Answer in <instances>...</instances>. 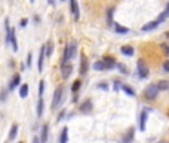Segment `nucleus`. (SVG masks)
<instances>
[{"instance_id":"1","label":"nucleus","mask_w":169,"mask_h":143,"mask_svg":"<svg viewBox=\"0 0 169 143\" xmlns=\"http://www.w3.org/2000/svg\"><path fill=\"white\" fill-rule=\"evenodd\" d=\"M77 54V41H70L65 45V49H64V54H62V60L61 64H65V63H70V60H73Z\"/></svg>"},{"instance_id":"2","label":"nucleus","mask_w":169,"mask_h":143,"mask_svg":"<svg viewBox=\"0 0 169 143\" xmlns=\"http://www.w3.org/2000/svg\"><path fill=\"white\" fill-rule=\"evenodd\" d=\"M62 102H64V85H60V87H56L54 93V98H52V104H51L52 110L56 112V109L61 107Z\"/></svg>"},{"instance_id":"3","label":"nucleus","mask_w":169,"mask_h":143,"mask_svg":"<svg viewBox=\"0 0 169 143\" xmlns=\"http://www.w3.org/2000/svg\"><path fill=\"white\" fill-rule=\"evenodd\" d=\"M5 42H6V45H11V48H12L14 52H18V41H16V33H15L14 27H12V30L6 34Z\"/></svg>"},{"instance_id":"4","label":"nucleus","mask_w":169,"mask_h":143,"mask_svg":"<svg viewBox=\"0 0 169 143\" xmlns=\"http://www.w3.org/2000/svg\"><path fill=\"white\" fill-rule=\"evenodd\" d=\"M159 87L157 85H154V83H151V85H149L147 88L144 89V97L147 98V100H154L156 97H157V94H159Z\"/></svg>"},{"instance_id":"5","label":"nucleus","mask_w":169,"mask_h":143,"mask_svg":"<svg viewBox=\"0 0 169 143\" xmlns=\"http://www.w3.org/2000/svg\"><path fill=\"white\" fill-rule=\"evenodd\" d=\"M136 69H138V76H140V79H145V78L149 76V67L145 66L144 60H138Z\"/></svg>"},{"instance_id":"6","label":"nucleus","mask_w":169,"mask_h":143,"mask_svg":"<svg viewBox=\"0 0 169 143\" xmlns=\"http://www.w3.org/2000/svg\"><path fill=\"white\" fill-rule=\"evenodd\" d=\"M79 110H80L82 113H91L92 110H94V103L91 98H86V100H83L80 103V106H79Z\"/></svg>"},{"instance_id":"7","label":"nucleus","mask_w":169,"mask_h":143,"mask_svg":"<svg viewBox=\"0 0 169 143\" xmlns=\"http://www.w3.org/2000/svg\"><path fill=\"white\" fill-rule=\"evenodd\" d=\"M89 70V61L88 58H86V55H80V66H79V73H80V76H85L86 73H88Z\"/></svg>"},{"instance_id":"8","label":"nucleus","mask_w":169,"mask_h":143,"mask_svg":"<svg viewBox=\"0 0 169 143\" xmlns=\"http://www.w3.org/2000/svg\"><path fill=\"white\" fill-rule=\"evenodd\" d=\"M45 57H46V45L40 48V54H39V60H37V70L39 73L43 72V63H45Z\"/></svg>"},{"instance_id":"9","label":"nucleus","mask_w":169,"mask_h":143,"mask_svg":"<svg viewBox=\"0 0 169 143\" xmlns=\"http://www.w3.org/2000/svg\"><path fill=\"white\" fill-rule=\"evenodd\" d=\"M70 2V12L73 15V18L76 21L79 20V17H80V11H79V5H77V0H68Z\"/></svg>"},{"instance_id":"10","label":"nucleus","mask_w":169,"mask_h":143,"mask_svg":"<svg viewBox=\"0 0 169 143\" xmlns=\"http://www.w3.org/2000/svg\"><path fill=\"white\" fill-rule=\"evenodd\" d=\"M71 73H73V66H71L70 63L61 64V78L62 79H68Z\"/></svg>"},{"instance_id":"11","label":"nucleus","mask_w":169,"mask_h":143,"mask_svg":"<svg viewBox=\"0 0 169 143\" xmlns=\"http://www.w3.org/2000/svg\"><path fill=\"white\" fill-rule=\"evenodd\" d=\"M147 118H149V112H147L145 109L141 110V113H140V119H138V124H140V130H141V131H145Z\"/></svg>"},{"instance_id":"12","label":"nucleus","mask_w":169,"mask_h":143,"mask_svg":"<svg viewBox=\"0 0 169 143\" xmlns=\"http://www.w3.org/2000/svg\"><path fill=\"white\" fill-rule=\"evenodd\" d=\"M20 85H21V75L20 73H15V75L12 76L11 82H9L7 88H9V91H12V89H15L16 87H20Z\"/></svg>"},{"instance_id":"13","label":"nucleus","mask_w":169,"mask_h":143,"mask_svg":"<svg viewBox=\"0 0 169 143\" xmlns=\"http://www.w3.org/2000/svg\"><path fill=\"white\" fill-rule=\"evenodd\" d=\"M47 139H49V125L43 124L40 127V143H47Z\"/></svg>"},{"instance_id":"14","label":"nucleus","mask_w":169,"mask_h":143,"mask_svg":"<svg viewBox=\"0 0 169 143\" xmlns=\"http://www.w3.org/2000/svg\"><path fill=\"white\" fill-rule=\"evenodd\" d=\"M102 61H104V66H105V70H111V69H114L117 66V61L113 57H104Z\"/></svg>"},{"instance_id":"15","label":"nucleus","mask_w":169,"mask_h":143,"mask_svg":"<svg viewBox=\"0 0 169 143\" xmlns=\"http://www.w3.org/2000/svg\"><path fill=\"white\" fill-rule=\"evenodd\" d=\"M18 130H20L18 124H12V127H11V130H9V136H7V139H9V140H15L16 136H18Z\"/></svg>"},{"instance_id":"16","label":"nucleus","mask_w":169,"mask_h":143,"mask_svg":"<svg viewBox=\"0 0 169 143\" xmlns=\"http://www.w3.org/2000/svg\"><path fill=\"white\" fill-rule=\"evenodd\" d=\"M43 110H45V102H43V97H39V102H37V109H36L37 118H42V115H43Z\"/></svg>"},{"instance_id":"17","label":"nucleus","mask_w":169,"mask_h":143,"mask_svg":"<svg viewBox=\"0 0 169 143\" xmlns=\"http://www.w3.org/2000/svg\"><path fill=\"white\" fill-rule=\"evenodd\" d=\"M134 136H135V130L134 128H129V131L123 136V139H122V142L123 143H131L132 140H134Z\"/></svg>"},{"instance_id":"18","label":"nucleus","mask_w":169,"mask_h":143,"mask_svg":"<svg viewBox=\"0 0 169 143\" xmlns=\"http://www.w3.org/2000/svg\"><path fill=\"white\" fill-rule=\"evenodd\" d=\"M157 26H159L157 20H156V21H150V22H147L145 26H142L141 30H142V31H151V30H154Z\"/></svg>"},{"instance_id":"19","label":"nucleus","mask_w":169,"mask_h":143,"mask_svg":"<svg viewBox=\"0 0 169 143\" xmlns=\"http://www.w3.org/2000/svg\"><path fill=\"white\" fill-rule=\"evenodd\" d=\"M58 143H68V128L67 127H64V128L61 130V134H60Z\"/></svg>"},{"instance_id":"20","label":"nucleus","mask_w":169,"mask_h":143,"mask_svg":"<svg viewBox=\"0 0 169 143\" xmlns=\"http://www.w3.org/2000/svg\"><path fill=\"white\" fill-rule=\"evenodd\" d=\"M169 18V3L166 5V7H165V11H163L162 14L159 15V18H157V22L160 24V22H163V21H166Z\"/></svg>"},{"instance_id":"21","label":"nucleus","mask_w":169,"mask_h":143,"mask_svg":"<svg viewBox=\"0 0 169 143\" xmlns=\"http://www.w3.org/2000/svg\"><path fill=\"white\" fill-rule=\"evenodd\" d=\"M120 52L123 55H128V57H132V55L135 54V51H134V48L129 46V45H125V46L120 48Z\"/></svg>"},{"instance_id":"22","label":"nucleus","mask_w":169,"mask_h":143,"mask_svg":"<svg viewBox=\"0 0 169 143\" xmlns=\"http://www.w3.org/2000/svg\"><path fill=\"white\" fill-rule=\"evenodd\" d=\"M114 31L116 33H119V34H126V33H129V28L128 27H122L120 24H117V22H114Z\"/></svg>"},{"instance_id":"23","label":"nucleus","mask_w":169,"mask_h":143,"mask_svg":"<svg viewBox=\"0 0 169 143\" xmlns=\"http://www.w3.org/2000/svg\"><path fill=\"white\" fill-rule=\"evenodd\" d=\"M45 45H46V58H51V57H52V52H54V42L47 41Z\"/></svg>"},{"instance_id":"24","label":"nucleus","mask_w":169,"mask_h":143,"mask_svg":"<svg viewBox=\"0 0 169 143\" xmlns=\"http://www.w3.org/2000/svg\"><path fill=\"white\" fill-rule=\"evenodd\" d=\"M28 85L27 83H22L20 87V97L21 98H27V95H28Z\"/></svg>"},{"instance_id":"25","label":"nucleus","mask_w":169,"mask_h":143,"mask_svg":"<svg viewBox=\"0 0 169 143\" xmlns=\"http://www.w3.org/2000/svg\"><path fill=\"white\" fill-rule=\"evenodd\" d=\"M122 89H123V91H125V93H126V94L129 95V97H135V91H134V89L131 88L129 85H126V83H123Z\"/></svg>"},{"instance_id":"26","label":"nucleus","mask_w":169,"mask_h":143,"mask_svg":"<svg viewBox=\"0 0 169 143\" xmlns=\"http://www.w3.org/2000/svg\"><path fill=\"white\" fill-rule=\"evenodd\" d=\"M80 87H82V81H80V79H76V81L73 82V85H71V91L76 94V93L80 89Z\"/></svg>"},{"instance_id":"27","label":"nucleus","mask_w":169,"mask_h":143,"mask_svg":"<svg viewBox=\"0 0 169 143\" xmlns=\"http://www.w3.org/2000/svg\"><path fill=\"white\" fill-rule=\"evenodd\" d=\"M7 93H9V88H3L0 91V102L5 103L7 100Z\"/></svg>"},{"instance_id":"28","label":"nucleus","mask_w":169,"mask_h":143,"mask_svg":"<svg viewBox=\"0 0 169 143\" xmlns=\"http://www.w3.org/2000/svg\"><path fill=\"white\" fill-rule=\"evenodd\" d=\"M92 67H94L95 70H105V66H104V61H102V60L94 63V66H92Z\"/></svg>"},{"instance_id":"29","label":"nucleus","mask_w":169,"mask_h":143,"mask_svg":"<svg viewBox=\"0 0 169 143\" xmlns=\"http://www.w3.org/2000/svg\"><path fill=\"white\" fill-rule=\"evenodd\" d=\"M157 87H159V89H162V91H166V89H169V82L168 81H160L159 83H157Z\"/></svg>"},{"instance_id":"30","label":"nucleus","mask_w":169,"mask_h":143,"mask_svg":"<svg viewBox=\"0 0 169 143\" xmlns=\"http://www.w3.org/2000/svg\"><path fill=\"white\" fill-rule=\"evenodd\" d=\"M116 67L119 69V70H120V73H123V75H128V73H129V70L126 69V66L122 64V63H117V66H116Z\"/></svg>"},{"instance_id":"31","label":"nucleus","mask_w":169,"mask_h":143,"mask_svg":"<svg viewBox=\"0 0 169 143\" xmlns=\"http://www.w3.org/2000/svg\"><path fill=\"white\" fill-rule=\"evenodd\" d=\"M113 12H114V7H110L107 11V21L110 22V24H114L113 21H111V17H113Z\"/></svg>"},{"instance_id":"32","label":"nucleus","mask_w":169,"mask_h":143,"mask_svg":"<svg viewBox=\"0 0 169 143\" xmlns=\"http://www.w3.org/2000/svg\"><path fill=\"white\" fill-rule=\"evenodd\" d=\"M43 93H45V81L39 82V97H43Z\"/></svg>"},{"instance_id":"33","label":"nucleus","mask_w":169,"mask_h":143,"mask_svg":"<svg viewBox=\"0 0 169 143\" xmlns=\"http://www.w3.org/2000/svg\"><path fill=\"white\" fill-rule=\"evenodd\" d=\"M123 87V83L120 81H114V83H113V89H114L116 93H117V91H119V89L122 88Z\"/></svg>"},{"instance_id":"34","label":"nucleus","mask_w":169,"mask_h":143,"mask_svg":"<svg viewBox=\"0 0 169 143\" xmlns=\"http://www.w3.org/2000/svg\"><path fill=\"white\" fill-rule=\"evenodd\" d=\"M9 24H11V22H9V18H5V31H6V34L9 33V31H11V30H12V27H11V26H9Z\"/></svg>"},{"instance_id":"35","label":"nucleus","mask_w":169,"mask_h":143,"mask_svg":"<svg viewBox=\"0 0 169 143\" xmlns=\"http://www.w3.org/2000/svg\"><path fill=\"white\" fill-rule=\"evenodd\" d=\"M31 60H33V52H28L27 61H25V66H27V67H31Z\"/></svg>"},{"instance_id":"36","label":"nucleus","mask_w":169,"mask_h":143,"mask_svg":"<svg viewBox=\"0 0 169 143\" xmlns=\"http://www.w3.org/2000/svg\"><path fill=\"white\" fill-rule=\"evenodd\" d=\"M64 116H65V109H62L60 113H58V116H56V122H61L62 119H64Z\"/></svg>"},{"instance_id":"37","label":"nucleus","mask_w":169,"mask_h":143,"mask_svg":"<svg viewBox=\"0 0 169 143\" xmlns=\"http://www.w3.org/2000/svg\"><path fill=\"white\" fill-rule=\"evenodd\" d=\"M27 24H28V18H22V20L20 21V27H21V28L27 27Z\"/></svg>"},{"instance_id":"38","label":"nucleus","mask_w":169,"mask_h":143,"mask_svg":"<svg viewBox=\"0 0 169 143\" xmlns=\"http://www.w3.org/2000/svg\"><path fill=\"white\" fill-rule=\"evenodd\" d=\"M98 88H100V89H104V91H107V89H108V85L105 83V82H101V83H98Z\"/></svg>"},{"instance_id":"39","label":"nucleus","mask_w":169,"mask_h":143,"mask_svg":"<svg viewBox=\"0 0 169 143\" xmlns=\"http://www.w3.org/2000/svg\"><path fill=\"white\" fill-rule=\"evenodd\" d=\"M163 70H165V72H168V73H169V60H166V61L163 63Z\"/></svg>"},{"instance_id":"40","label":"nucleus","mask_w":169,"mask_h":143,"mask_svg":"<svg viewBox=\"0 0 169 143\" xmlns=\"http://www.w3.org/2000/svg\"><path fill=\"white\" fill-rule=\"evenodd\" d=\"M162 49H163V52L166 55H169V46L168 45H162Z\"/></svg>"},{"instance_id":"41","label":"nucleus","mask_w":169,"mask_h":143,"mask_svg":"<svg viewBox=\"0 0 169 143\" xmlns=\"http://www.w3.org/2000/svg\"><path fill=\"white\" fill-rule=\"evenodd\" d=\"M31 143H40V137H39V136H33V140H31Z\"/></svg>"},{"instance_id":"42","label":"nucleus","mask_w":169,"mask_h":143,"mask_svg":"<svg viewBox=\"0 0 169 143\" xmlns=\"http://www.w3.org/2000/svg\"><path fill=\"white\" fill-rule=\"evenodd\" d=\"M33 20L34 21H36V22H37V24H40V17H39V15H34V17H33Z\"/></svg>"},{"instance_id":"43","label":"nucleus","mask_w":169,"mask_h":143,"mask_svg":"<svg viewBox=\"0 0 169 143\" xmlns=\"http://www.w3.org/2000/svg\"><path fill=\"white\" fill-rule=\"evenodd\" d=\"M47 3L49 5H55V0H47Z\"/></svg>"},{"instance_id":"44","label":"nucleus","mask_w":169,"mask_h":143,"mask_svg":"<svg viewBox=\"0 0 169 143\" xmlns=\"http://www.w3.org/2000/svg\"><path fill=\"white\" fill-rule=\"evenodd\" d=\"M12 2H14V0H9V3H12Z\"/></svg>"},{"instance_id":"45","label":"nucleus","mask_w":169,"mask_h":143,"mask_svg":"<svg viewBox=\"0 0 169 143\" xmlns=\"http://www.w3.org/2000/svg\"><path fill=\"white\" fill-rule=\"evenodd\" d=\"M30 2H31V3H34V0H30Z\"/></svg>"},{"instance_id":"46","label":"nucleus","mask_w":169,"mask_h":143,"mask_svg":"<svg viewBox=\"0 0 169 143\" xmlns=\"http://www.w3.org/2000/svg\"><path fill=\"white\" fill-rule=\"evenodd\" d=\"M61 2H65V0H61Z\"/></svg>"},{"instance_id":"47","label":"nucleus","mask_w":169,"mask_h":143,"mask_svg":"<svg viewBox=\"0 0 169 143\" xmlns=\"http://www.w3.org/2000/svg\"><path fill=\"white\" fill-rule=\"evenodd\" d=\"M20 143H22V142H20Z\"/></svg>"}]
</instances>
